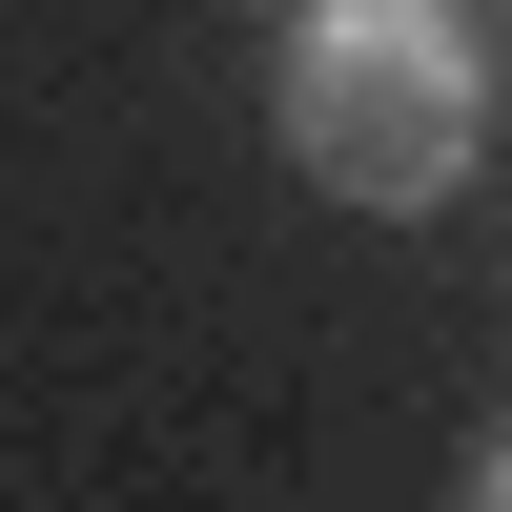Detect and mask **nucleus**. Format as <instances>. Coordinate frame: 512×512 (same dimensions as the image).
I'll use <instances>...</instances> for the list:
<instances>
[{
    "label": "nucleus",
    "instance_id": "obj_1",
    "mask_svg": "<svg viewBox=\"0 0 512 512\" xmlns=\"http://www.w3.org/2000/svg\"><path fill=\"white\" fill-rule=\"evenodd\" d=\"M267 123H287V164H308L328 205L431 226V205L472 185V144H492V62H472L451 0H308L287 62H267Z\"/></svg>",
    "mask_w": 512,
    "mask_h": 512
},
{
    "label": "nucleus",
    "instance_id": "obj_2",
    "mask_svg": "<svg viewBox=\"0 0 512 512\" xmlns=\"http://www.w3.org/2000/svg\"><path fill=\"white\" fill-rule=\"evenodd\" d=\"M472 512H512V431H492V472H472Z\"/></svg>",
    "mask_w": 512,
    "mask_h": 512
}]
</instances>
